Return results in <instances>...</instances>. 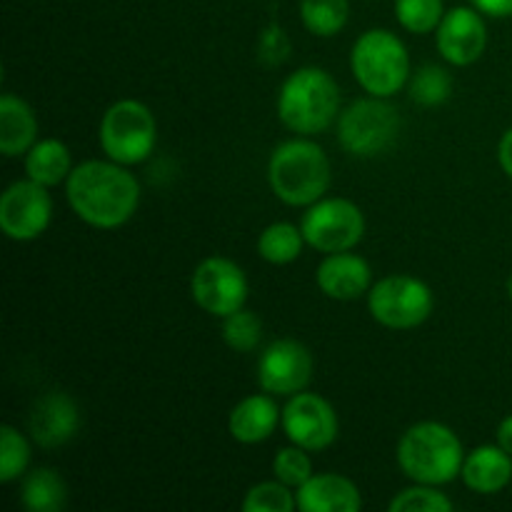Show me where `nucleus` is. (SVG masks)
Segmentation results:
<instances>
[{
  "mask_svg": "<svg viewBox=\"0 0 512 512\" xmlns=\"http://www.w3.org/2000/svg\"><path fill=\"white\" fill-rule=\"evenodd\" d=\"M25 173H28L30 180L45 185V188H53V185L68 180V175L73 173L68 145L60 143L58 138L38 140L25 153Z\"/></svg>",
  "mask_w": 512,
  "mask_h": 512,
  "instance_id": "obj_21",
  "label": "nucleus"
},
{
  "mask_svg": "<svg viewBox=\"0 0 512 512\" xmlns=\"http://www.w3.org/2000/svg\"><path fill=\"white\" fill-rule=\"evenodd\" d=\"M158 143L153 110L133 98L118 100L100 120V148L120 165H138L150 158Z\"/></svg>",
  "mask_w": 512,
  "mask_h": 512,
  "instance_id": "obj_6",
  "label": "nucleus"
},
{
  "mask_svg": "<svg viewBox=\"0 0 512 512\" xmlns=\"http://www.w3.org/2000/svg\"><path fill=\"white\" fill-rule=\"evenodd\" d=\"M295 500L303 512H358L363 508L358 485L338 473L313 475L295 490Z\"/></svg>",
  "mask_w": 512,
  "mask_h": 512,
  "instance_id": "obj_17",
  "label": "nucleus"
},
{
  "mask_svg": "<svg viewBox=\"0 0 512 512\" xmlns=\"http://www.w3.org/2000/svg\"><path fill=\"white\" fill-rule=\"evenodd\" d=\"M370 280H373V270H370L368 260L350 253V250L328 253V258L315 270V283H318L320 293L333 300H343V303L370 293V288H373Z\"/></svg>",
  "mask_w": 512,
  "mask_h": 512,
  "instance_id": "obj_16",
  "label": "nucleus"
},
{
  "mask_svg": "<svg viewBox=\"0 0 512 512\" xmlns=\"http://www.w3.org/2000/svg\"><path fill=\"white\" fill-rule=\"evenodd\" d=\"M295 508H298V500H295L293 488L280 480L253 485L243 500L245 512H293Z\"/></svg>",
  "mask_w": 512,
  "mask_h": 512,
  "instance_id": "obj_30",
  "label": "nucleus"
},
{
  "mask_svg": "<svg viewBox=\"0 0 512 512\" xmlns=\"http://www.w3.org/2000/svg\"><path fill=\"white\" fill-rule=\"evenodd\" d=\"M453 500L445 493H440L438 485L415 483L413 488H405L390 500V512H450Z\"/></svg>",
  "mask_w": 512,
  "mask_h": 512,
  "instance_id": "obj_29",
  "label": "nucleus"
},
{
  "mask_svg": "<svg viewBox=\"0 0 512 512\" xmlns=\"http://www.w3.org/2000/svg\"><path fill=\"white\" fill-rule=\"evenodd\" d=\"M30 443L13 425L0 428V483H13L28 470Z\"/></svg>",
  "mask_w": 512,
  "mask_h": 512,
  "instance_id": "obj_27",
  "label": "nucleus"
},
{
  "mask_svg": "<svg viewBox=\"0 0 512 512\" xmlns=\"http://www.w3.org/2000/svg\"><path fill=\"white\" fill-rule=\"evenodd\" d=\"M340 88L323 68H300L285 78L278 93V118L288 130L318 135L338 120Z\"/></svg>",
  "mask_w": 512,
  "mask_h": 512,
  "instance_id": "obj_4",
  "label": "nucleus"
},
{
  "mask_svg": "<svg viewBox=\"0 0 512 512\" xmlns=\"http://www.w3.org/2000/svg\"><path fill=\"white\" fill-rule=\"evenodd\" d=\"M498 160H500V168H503L505 175L512 180V128L503 135V138H500Z\"/></svg>",
  "mask_w": 512,
  "mask_h": 512,
  "instance_id": "obj_34",
  "label": "nucleus"
},
{
  "mask_svg": "<svg viewBox=\"0 0 512 512\" xmlns=\"http://www.w3.org/2000/svg\"><path fill=\"white\" fill-rule=\"evenodd\" d=\"M20 500L30 512H58L65 508L68 488L53 468H35L33 473L25 475Z\"/></svg>",
  "mask_w": 512,
  "mask_h": 512,
  "instance_id": "obj_22",
  "label": "nucleus"
},
{
  "mask_svg": "<svg viewBox=\"0 0 512 512\" xmlns=\"http://www.w3.org/2000/svg\"><path fill=\"white\" fill-rule=\"evenodd\" d=\"M508 295H510V300H512V275H510V280H508Z\"/></svg>",
  "mask_w": 512,
  "mask_h": 512,
  "instance_id": "obj_36",
  "label": "nucleus"
},
{
  "mask_svg": "<svg viewBox=\"0 0 512 512\" xmlns=\"http://www.w3.org/2000/svg\"><path fill=\"white\" fill-rule=\"evenodd\" d=\"M65 195L83 223L113 230L128 223L140 205V183L128 165L115 160H85L65 180Z\"/></svg>",
  "mask_w": 512,
  "mask_h": 512,
  "instance_id": "obj_1",
  "label": "nucleus"
},
{
  "mask_svg": "<svg viewBox=\"0 0 512 512\" xmlns=\"http://www.w3.org/2000/svg\"><path fill=\"white\" fill-rule=\"evenodd\" d=\"M283 425V410L273 400V395H248L240 400L228 418V430L233 440L243 445H258Z\"/></svg>",
  "mask_w": 512,
  "mask_h": 512,
  "instance_id": "obj_18",
  "label": "nucleus"
},
{
  "mask_svg": "<svg viewBox=\"0 0 512 512\" xmlns=\"http://www.w3.org/2000/svg\"><path fill=\"white\" fill-rule=\"evenodd\" d=\"M460 478L473 493L495 495L505 490L512 480V455L500 445H480L465 455Z\"/></svg>",
  "mask_w": 512,
  "mask_h": 512,
  "instance_id": "obj_19",
  "label": "nucleus"
},
{
  "mask_svg": "<svg viewBox=\"0 0 512 512\" xmlns=\"http://www.w3.org/2000/svg\"><path fill=\"white\" fill-rule=\"evenodd\" d=\"M30 435L45 450H53L75 438L80 428V410L68 393H45L35 400L28 418Z\"/></svg>",
  "mask_w": 512,
  "mask_h": 512,
  "instance_id": "obj_15",
  "label": "nucleus"
},
{
  "mask_svg": "<svg viewBox=\"0 0 512 512\" xmlns=\"http://www.w3.org/2000/svg\"><path fill=\"white\" fill-rule=\"evenodd\" d=\"M473 5L490 18H510L512 15V0H473Z\"/></svg>",
  "mask_w": 512,
  "mask_h": 512,
  "instance_id": "obj_33",
  "label": "nucleus"
},
{
  "mask_svg": "<svg viewBox=\"0 0 512 512\" xmlns=\"http://www.w3.org/2000/svg\"><path fill=\"white\" fill-rule=\"evenodd\" d=\"M313 355L298 340H275L260 353L258 383L270 395L303 393L313 380Z\"/></svg>",
  "mask_w": 512,
  "mask_h": 512,
  "instance_id": "obj_13",
  "label": "nucleus"
},
{
  "mask_svg": "<svg viewBox=\"0 0 512 512\" xmlns=\"http://www.w3.org/2000/svg\"><path fill=\"white\" fill-rule=\"evenodd\" d=\"M53 200L45 185L35 180H15L0 195V228L10 240L28 243L48 230Z\"/></svg>",
  "mask_w": 512,
  "mask_h": 512,
  "instance_id": "obj_11",
  "label": "nucleus"
},
{
  "mask_svg": "<svg viewBox=\"0 0 512 512\" xmlns=\"http://www.w3.org/2000/svg\"><path fill=\"white\" fill-rule=\"evenodd\" d=\"M400 115L388 98L355 100L338 115V143L355 158H375L398 140Z\"/></svg>",
  "mask_w": 512,
  "mask_h": 512,
  "instance_id": "obj_7",
  "label": "nucleus"
},
{
  "mask_svg": "<svg viewBox=\"0 0 512 512\" xmlns=\"http://www.w3.org/2000/svg\"><path fill=\"white\" fill-rule=\"evenodd\" d=\"M273 475L275 480L295 490L303 483H308L313 478V463L308 458V450H303L300 445L278 450L273 458Z\"/></svg>",
  "mask_w": 512,
  "mask_h": 512,
  "instance_id": "obj_31",
  "label": "nucleus"
},
{
  "mask_svg": "<svg viewBox=\"0 0 512 512\" xmlns=\"http://www.w3.org/2000/svg\"><path fill=\"white\" fill-rule=\"evenodd\" d=\"M190 293L198 308L215 318H228L235 310L245 308L248 300V278L245 270L230 258H205L195 268L190 280Z\"/></svg>",
  "mask_w": 512,
  "mask_h": 512,
  "instance_id": "obj_10",
  "label": "nucleus"
},
{
  "mask_svg": "<svg viewBox=\"0 0 512 512\" xmlns=\"http://www.w3.org/2000/svg\"><path fill=\"white\" fill-rule=\"evenodd\" d=\"M453 93V78L440 65H425L410 78V100L423 108H435L445 103Z\"/></svg>",
  "mask_w": 512,
  "mask_h": 512,
  "instance_id": "obj_25",
  "label": "nucleus"
},
{
  "mask_svg": "<svg viewBox=\"0 0 512 512\" xmlns=\"http://www.w3.org/2000/svg\"><path fill=\"white\" fill-rule=\"evenodd\" d=\"M300 230L310 248L320 253H345L363 240L365 215L348 198H320L308 205Z\"/></svg>",
  "mask_w": 512,
  "mask_h": 512,
  "instance_id": "obj_9",
  "label": "nucleus"
},
{
  "mask_svg": "<svg viewBox=\"0 0 512 512\" xmlns=\"http://www.w3.org/2000/svg\"><path fill=\"white\" fill-rule=\"evenodd\" d=\"M435 295L413 275H388L378 280L368 293V310L375 323L390 330H413L430 318Z\"/></svg>",
  "mask_w": 512,
  "mask_h": 512,
  "instance_id": "obj_8",
  "label": "nucleus"
},
{
  "mask_svg": "<svg viewBox=\"0 0 512 512\" xmlns=\"http://www.w3.org/2000/svg\"><path fill=\"white\" fill-rule=\"evenodd\" d=\"M348 0H300V20L318 38H333L348 25Z\"/></svg>",
  "mask_w": 512,
  "mask_h": 512,
  "instance_id": "obj_24",
  "label": "nucleus"
},
{
  "mask_svg": "<svg viewBox=\"0 0 512 512\" xmlns=\"http://www.w3.org/2000/svg\"><path fill=\"white\" fill-rule=\"evenodd\" d=\"M350 68L365 93L393 98L410 80V55L398 35L375 28L355 40Z\"/></svg>",
  "mask_w": 512,
  "mask_h": 512,
  "instance_id": "obj_5",
  "label": "nucleus"
},
{
  "mask_svg": "<svg viewBox=\"0 0 512 512\" xmlns=\"http://www.w3.org/2000/svg\"><path fill=\"white\" fill-rule=\"evenodd\" d=\"M498 445L512 455V415L498 425Z\"/></svg>",
  "mask_w": 512,
  "mask_h": 512,
  "instance_id": "obj_35",
  "label": "nucleus"
},
{
  "mask_svg": "<svg viewBox=\"0 0 512 512\" xmlns=\"http://www.w3.org/2000/svg\"><path fill=\"white\" fill-rule=\"evenodd\" d=\"M443 15V0H395V18L405 30L415 35L438 30Z\"/></svg>",
  "mask_w": 512,
  "mask_h": 512,
  "instance_id": "obj_26",
  "label": "nucleus"
},
{
  "mask_svg": "<svg viewBox=\"0 0 512 512\" xmlns=\"http://www.w3.org/2000/svg\"><path fill=\"white\" fill-rule=\"evenodd\" d=\"M463 463V443L443 423H415L398 443V465L413 483L448 485L458 478Z\"/></svg>",
  "mask_w": 512,
  "mask_h": 512,
  "instance_id": "obj_3",
  "label": "nucleus"
},
{
  "mask_svg": "<svg viewBox=\"0 0 512 512\" xmlns=\"http://www.w3.org/2000/svg\"><path fill=\"white\" fill-rule=\"evenodd\" d=\"M305 245V235L293 223H273L260 233L258 253L270 265H288L300 258Z\"/></svg>",
  "mask_w": 512,
  "mask_h": 512,
  "instance_id": "obj_23",
  "label": "nucleus"
},
{
  "mask_svg": "<svg viewBox=\"0 0 512 512\" xmlns=\"http://www.w3.org/2000/svg\"><path fill=\"white\" fill-rule=\"evenodd\" d=\"M330 160L313 140H285L273 150L268 163V183L275 198L293 208L318 203L330 188Z\"/></svg>",
  "mask_w": 512,
  "mask_h": 512,
  "instance_id": "obj_2",
  "label": "nucleus"
},
{
  "mask_svg": "<svg viewBox=\"0 0 512 512\" xmlns=\"http://www.w3.org/2000/svg\"><path fill=\"white\" fill-rule=\"evenodd\" d=\"M435 45L450 65H473L483 58L488 28L478 8H453L443 15L435 30Z\"/></svg>",
  "mask_w": 512,
  "mask_h": 512,
  "instance_id": "obj_14",
  "label": "nucleus"
},
{
  "mask_svg": "<svg viewBox=\"0 0 512 512\" xmlns=\"http://www.w3.org/2000/svg\"><path fill=\"white\" fill-rule=\"evenodd\" d=\"M283 430L293 445H300L308 453H318L335 443L340 425L328 400L303 390L290 395L283 408Z\"/></svg>",
  "mask_w": 512,
  "mask_h": 512,
  "instance_id": "obj_12",
  "label": "nucleus"
},
{
  "mask_svg": "<svg viewBox=\"0 0 512 512\" xmlns=\"http://www.w3.org/2000/svg\"><path fill=\"white\" fill-rule=\"evenodd\" d=\"M263 338V323L253 310H235L228 318H223V340L235 353H250L260 345Z\"/></svg>",
  "mask_w": 512,
  "mask_h": 512,
  "instance_id": "obj_28",
  "label": "nucleus"
},
{
  "mask_svg": "<svg viewBox=\"0 0 512 512\" xmlns=\"http://www.w3.org/2000/svg\"><path fill=\"white\" fill-rule=\"evenodd\" d=\"M38 118L23 98L5 93L0 98V153L18 158L38 143Z\"/></svg>",
  "mask_w": 512,
  "mask_h": 512,
  "instance_id": "obj_20",
  "label": "nucleus"
},
{
  "mask_svg": "<svg viewBox=\"0 0 512 512\" xmlns=\"http://www.w3.org/2000/svg\"><path fill=\"white\" fill-rule=\"evenodd\" d=\"M260 50H263V55L273 53L275 60H285V55H288V50H290L288 38H285V30L283 28L265 30L263 43H260Z\"/></svg>",
  "mask_w": 512,
  "mask_h": 512,
  "instance_id": "obj_32",
  "label": "nucleus"
}]
</instances>
